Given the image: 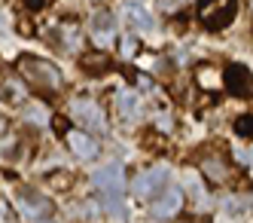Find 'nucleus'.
<instances>
[{
    "mask_svg": "<svg viewBox=\"0 0 253 223\" xmlns=\"http://www.w3.org/2000/svg\"><path fill=\"white\" fill-rule=\"evenodd\" d=\"M19 70H22V77H25L31 86H37V89H46V92L61 89V70H58L55 64L43 61V58L22 55V58H19Z\"/></svg>",
    "mask_w": 253,
    "mask_h": 223,
    "instance_id": "nucleus-1",
    "label": "nucleus"
},
{
    "mask_svg": "<svg viewBox=\"0 0 253 223\" xmlns=\"http://www.w3.org/2000/svg\"><path fill=\"white\" fill-rule=\"evenodd\" d=\"M235 12H238V0H202L198 3V22L208 31H223L232 25Z\"/></svg>",
    "mask_w": 253,
    "mask_h": 223,
    "instance_id": "nucleus-2",
    "label": "nucleus"
},
{
    "mask_svg": "<svg viewBox=\"0 0 253 223\" xmlns=\"http://www.w3.org/2000/svg\"><path fill=\"white\" fill-rule=\"evenodd\" d=\"M88 34L98 46H110L116 40V15L110 9H98L92 18H88Z\"/></svg>",
    "mask_w": 253,
    "mask_h": 223,
    "instance_id": "nucleus-3",
    "label": "nucleus"
},
{
    "mask_svg": "<svg viewBox=\"0 0 253 223\" xmlns=\"http://www.w3.org/2000/svg\"><path fill=\"white\" fill-rule=\"evenodd\" d=\"M92 180H95V187H98L101 193L119 196V193L125 190V168H122L119 162H110V165H104V168H98Z\"/></svg>",
    "mask_w": 253,
    "mask_h": 223,
    "instance_id": "nucleus-4",
    "label": "nucleus"
},
{
    "mask_svg": "<svg viewBox=\"0 0 253 223\" xmlns=\"http://www.w3.org/2000/svg\"><path fill=\"white\" fill-rule=\"evenodd\" d=\"M223 83L235 98H250L253 95V73L244 64H229L223 73Z\"/></svg>",
    "mask_w": 253,
    "mask_h": 223,
    "instance_id": "nucleus-5",
    "label": "nucleus"
},
{
    "mask_svg": "<svg viewBox=\"0 0 253 223\" xmlns=\"http://www.w3.org/2000/svg\"><path fill=\"white\" fill-rule=\"evenodd\" d=\"M70 116H74L85 132L88 128H104V113H101V107L95 104V101H85V98H77L74 104H70Z\"/></svg>",
    "mask_w": 253,
    "mask_h": 223,
    "instance_id": "nucleus-6",
    "label": "nucleus"
},
{
    "mask_svg": "<svg viewBox=\"0 0 253 223\" xmlns=\"http://www.w3.org/2000/svg\"><path fill=\"white\" fill-rule=\"evenodd\" d=\"M168 174H171V171H168V165H156V168L137 174V177H134V193H137L140 199H147V196L159 193V187H165Z\"/></svg>",
    "mask_w": 253,
    "mask_h": 223,
    "instance_id": "nucleus-7",
    "label": "nucleus"
},
{
    "mask_svg": "<svg viewBox=\"0 0 253 223\" xmlns=\"http://www.w3.org/2000/svg\"><path fill=\"white\" fill-rule=\"evenodd\" d=\"M180 208H183V190L168 187L165 193L156 199V205H153V217H156V220H171V217H177V214H180Z\"/></svg>",
    "mask_w": 253,
    "mask_h": 223,
    "instance_id": "nucleus-8",
    "label": "nucleus"
},
{
    "mask_svg": "<svg viewBox=\"0 0 253 223\" xmlns=\"http://www.w3.org/2000/svg\"><path fill=\"white\" fill-rule=\"evenodd\" d=\"M67 147L74 150L80 159H95L98 156V141L88 135V132H67Z\"/></svg>",
    "mask_w": 253,
    "mask_h": 223,
    "instance_id": "nucleus-9",
    "label": "nucleus"
},
{
    "mask_svg": "<svg viewBox=\"0 0 253 223\" xmlns=\"http://www.w3.org/2000/svg\"><path fill=\"white\" fill-rule=\"evenodd\" d=\"M19 208H22V214H31V217H37V214H49V199H43V196H37L34 190H22L19 193Z\"/></svg>",
    "mask_w": 253,
    "mask_h": 223,
    "instance_id": "nucleus-10",
    "label": "nucleus"
},
{
    "mask_svg": "<svg viewBox=\"0 0 253 223\" xmlns=\"http://www.w3.org/2000/svg\"><path fill=\"white\" fill-rule=\"evenodd\" d=\"M119 113L125 122H137L140 119V98H137V92H119Z\"/></svg>",
    "mask_w": 253,
    "mask_h": 223,
    "instance_id": "nucleus-11",
    "label": "nucleus"
},
{
    "mask_svg": "<svg viewBox=\"0 0 253 223\" xmlns=\"http://www.w3.org/2000/svg\"><path fill=\"white\" fill-rule=\"evenodd\" d=\"M122 12H125V18H128L134 28H140V31H153V15L143 9L140 3H131V0H128V3L122 6Z\"/></svg>",
    "mask_w": 253,
    "mask_h": 223,
    "instance_id": "nucleus-12",
    "label": "nucleus"
},
{
    "mask_svg": "<svg viewBox=\"0 0 253 223\" xmlns=\"http://www.w3.org/2000/svg\"><path fill=\"white\" fill-rule=\"evenodd\" d=\"M0 95H3V101L19 104V101H25V86H22L19 80H6L3 89H0Z\"/></svg>",
    "mask_w": 253,
    "mask_h": 223,
    "instance_id": "nucleus-13",
    "label": "nucleus"
},
{
    "mask_svg": "<svg viewBox=\"0 0 253 223\" xmlns=\"http://www.w3.org/2000/svg\"><path fill=\"white\" fill-rule=\"evenodd\" d=\"M107 64H110V61H107L104 52H98V55H85V58H83V70H88V73H101Z\"/></svg>",
    "mask_w": 253,
    "mask_h": 223,
    "instance_id": "nucleus-14",
    "label": "nucleus"
},
{
    "mask_svg": "<svg viewBox=\"0 0 253 223\" xmlns=\"http://www.w3.org/2000/svg\"><path fill=\"white\" fill-rule=\"evenodd\" d=\"M235 135L238 138H253V113H244L235 119Z\"/></svg>",
    "mask_w": 253,
    "mask_h": 223,
    "instance_id": "nucleus-15",
    "label": "nucleus"
},
{
    "mask_svg": "<svg viewBox=\"0 0 253 223\" xmlns=\"http://www.w3.org/2000/svg\"><path fill=\"white\" fill-rule=\"evenodd\" d=\"M25 119H28V122H37V125H46V122H49L46 107H43V104H31V107L25 110Z\"/></svg>",
    "mask_w": 253,
    "mask_h": 223,
    "instance_id": "nucleus-16",
    "label": "nucleus"
},
{
    "mask_svg": "<svg viewBox=\"0 0 253 223\" xmlns=\"http://www.w3.org/2000/svg\"><path fill=\"white\" fill-rule=\"evenodd\" d=\"M205 171H208L213 180H223V177H226V168H223L220 159H208V162H205Z\"/></svg>",
    "mask_w": 253,
    "mask_h": 223,
    "instance_id": "nucleus-17",
    "label": "nucleus"
},
{
    "mask_svg": "<svg viewBox=\"0 0 253 223\" xmlns=\"http://www.w3.org/2000/svg\"><path fill=\"white\" fill-rule=\"evenodd\" d=\"M0 223H19V217H15V211L6 199H0Z\"/></svg>",
    "mask_w": 253,
    "mask_h": 223,
    "instance_id": "nucleus-18",
    "label": "nucleus"
},
{
    "mask_svg": "<svg viewBox=\"0 0 253 223\" xmlns=\"http://www.w3.org/2000/svg\"><path fill=\"white\" fill-rule=\"evenodd\" d=\"M134 52H137V37H125V40H122V55H125V58H131Z\"/></svg>",
    "mask_w": 253,
    "mask_h": 223,
    "instance_id": "nucleus-19",
    "label": "nucleus"
},
{
    "mask_svg": "<svg viewBox=\"0 0 253 223\" xmlns=\"http://www.w3.org/2000/svg\"><path fill=\"white\" fill-rule=\"evenodd\" d=\"M49 3H52V0H25V6H28L31 12H43Z\"/></svg>",
    "mask_w": 253,
    "mask_h": 223,
    "instance_id": "nucleus-20",
    "label": "nucleus"
},
{
    "mask_svg": "<svg viewBox=\"0 0 253 223\" xmlns=\"http://www.w3.org/2000/svg\"><path fill=\"white\" fill-rule=\"evenodd\" d=\"M40 223H52V220H40Z\"/></svg>",
    "mask_w": 253,
    "mask_h": 223,
    "instance_id": "nucleus-21",
    "label": "nucleus"
},
{
    "mask_svg": "<svg viewBox=\"0 0 253 223\" xmlns=\"http://www.w3.org/2000/svg\"><path fill=\"white\" fill-rule=\"evenodd\" d=\"M250 162H253V153H250Z\"/></svg>",
    "mask_w": 253,
    "mask_h": 223,
    "instance_id": "nucleus-22",
    "label": "nucleus"
}]
</instances>
